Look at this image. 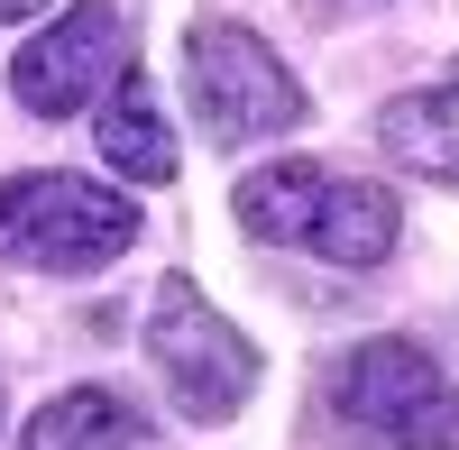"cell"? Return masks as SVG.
I'll list each match as a JSON object with an SVG mask.
<instances>
[{
	"label": "cell",
	"instance_id": "cell-1",
	"mask_svg": "<svg viewBox=\"0 0 459 450\" xmlns=\"http://www.w3.org/2000/svg\"><path fill=\"white\" fill-rule=\"evenodd\" d=\"M138 248V203L92 175H10L0 184V267L92 276Z\"/></svg>",
	"mask_w": 459,
	"mask_h": 450
},
{
	"label": "cell",
	"instance_id": "cell-2",
	"mask_svg": "<svg viewBox=\"0 0 459 450\" xmlns=\"http://www.w3.org/2000/svg\"><path fill=\"white\" fill-rule=\"evenodd\" d=\"M184 92H194V120L212 147H257V138H285L303 129V83L285 74V56L266 47L257 28H230V19H203L184 37Z\"/></svg>",
	"mask_w": 459,
	"mask_h": 450
},
{
	"label": "cell",
	"instance_id": "cell-3",
	"mask_svg": "<svg viewBox=\"0 0 459 450\" xmlns=\"http://www.w3.org/2000/svg\"><path fill=\"white\" fill-rule=\"evenodd\" d=\"M147 359H157V377H166V395H175L184 423H230L257 395L248 331L230 322L194 276H166L157 285V304H147Z\"/></svg>",
	"mask_w": 459,
	"mask_h": 450
},
{
	"label": "cell",
	"instance_id": "cell-4",
	"mask_svg": "<svg viewBox=\"0 0 459 450\" xmlns=\"http://www.w3.org/2000/svg\"><path fill=\"white\" fill-rule=\"evenodd\" d=\"M331 414L386 450H459V386L423 341H359L331 368Z\"/></svg>",
	"mask_w": 459,
	"mask_h": 450
},
{
	"label": "cell",
	"instance_id": "cell-5",
	"mask_svg": "<svg viewBox=\"0 0 459 450\" xmlns=\"http://www.w3.org/2000/svg\"><path fill=\"white\" fill-rule=\"evenodd\" d=\"M120 74H129V10L120 0H74L56 28H37L10 56V92L37 120H74V110H92Z\"/></svg>",
	"mask_w": 459,
	"mask_h": 450
},
{
	"label": "cell",
	"instance_id": "cell-6",
	"mask_svg": "<svg viewBox=\"0 0 459 450\" xmlns=\"http://www.w3.org/2000/svg\"><path fill=\"white\" fill-rule=\"evenodd\" d=\"M19 450H157V432H147V414L129 395H110V386H65L47 395L28 414Z\"/></svg>",
	"mask_w": 459,
	"mask_h": 450
},
{
	"label": "cell",
	"instance_id": "cell-7",
	"mask_svg": "<svg viewBox=\"0 0 459 450\" xmlns=\"http://www.w3.org/2000/svg\"><path fill=\"white\" fill-rule=\"evenodd\" d=\"M404 239V203L386 194V184H350V175H331V194H322V221H313V257H331V267H386Z\"/></svg>",
	"mask_w": 459,
	"mask_h": 450
},
{
	"label": "cell",
	"instance_id": "cell-8",
	"mask_svg": "<svg viewBox=\"0 0 459 450\" xmlns=\"http://www.w3.org/2000/svg\"><path fill=\"white\" fill-rule=\"evenodd\" d=\"M322 194H331V166H313V157H276V166H257V175H239V230L248 239H266V248H303L313 239V221H322Z\"/></svg>",
	"mask_w": 459,
	"mask_h": 450
},
{
	"label": "cell",
	"instance_id": "cell-9",
	"mask_svg": "<svg viewBox=\"0 0 459 450\" xmlns=\"http://www.w3.org/2000/svg\"><path fill=\"white\" fill-rule=\"evenodd\" d=\"M377 138H386V157H404L413 175L459 184V65L441 74V83L386 101V110H377Z\"/></svg>",
	"mask_w": 459,
	"mask_h": 450
},
{
	"label": "cell",
	"instance_id": "cell-10",
	"mask_svg": "<svg viewBox=\"0 0 459 450\" xmlns=\"http://www.w3.org/2000/svg\"><path fill=\"white\" fill-rule=\"evenodd\" d=\"M101 157L129 184H175L184 157H175V129H166L157 92H147V74H120V83L101 92Z\"/></svg>",
	"mask_w": 459,
	"mask_h": 450
},
{
	"label": "cell",
	"instance_id": "cell-11",
	"mask_svg": "<svg viewBox=\"0 0 459 450\" xmlns=\"http://www.w3.org/2000/svg\"><path fill=\"white\" fill-rule=\"evenodd\" d=\"M37 10H47V0H0V19H37Z\"/></svg>",
	"mask_w": 459,
	"mask_h": 450
}]
</instances>
